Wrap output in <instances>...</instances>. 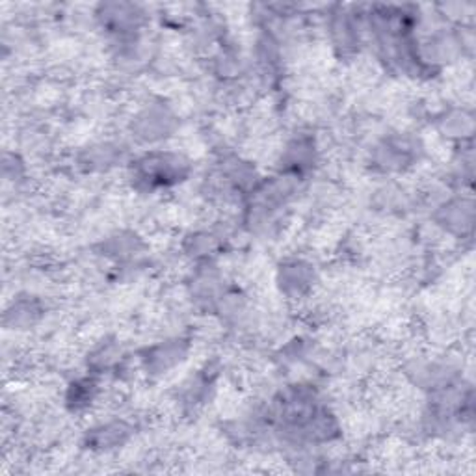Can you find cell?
Listing matches in <instances>:
<instances>
[{
	"instance_id": "obj_3",
	"label": "cell",
	"mask_w": 476,
	"mask_h": 476,
	"mask_svg": "<svg viewBox=\"0 0 476 476\" xmlns=\"http://www.w3.org/2000/svg\"><path fill=\"white\" fill-rule=\"evenodd\" d=\"M173 125H175L173 114L164 107L153 104V107L138 114L132 130H135V137H138L144 142H156L170 137Z\"/></svg>"
},
{
	"instance_id": "obj_7",
	"label": "cell",
	"mask_w": 476,
	"mask_h": 476,
	"mask_svg": "<svg viewBox=\"0 0 476 476\" xmlns=\"http://www.w3.org/2000/svg\"><path fill=\"white\" fill-rule=\"evenodd\" d=\"M216 248H218L216 236L210 233H196L189 238V244H187V251L196 259L210 257L216 251Z\"/></svg>"
},
{
	"instance_id": "obj_1",
	"label": "cell",
	"mask_w": 476,
	"mask_h": 476,
	"mask_svg": "<svg viewBox=\"0 0 476 476\" xmlns=\"http://www.w3.org/2000/svg\"><path fill=\"white\" fill-rule=\"evenodd\" d=\"M189 161L170 151H153L137 163L135 179L145 189L172 187L189 175Z\"/></svg>"
},
{
	"instance_id": "obj_5",
	"label": "cell",
	"mask_w": 476,
	"mask_h": 476,
	"mask_svg": "<svg viewBox=\"0 0 476 476\" xmlns=\"http://www.w3.org/2000/svg\"><path fill=\"white\" fill-rule=\"evenodd\" d=\"M187 352L189 347L184 345V340H166L163 345H156L147 350L144 365L151 375H166L170 368H173L177 363L187 357Z\"/></svg>"
},
{
	"instance_id": "obj_10",
	"label": "cell",
	"mask_w": 476,
	"mask_h": 476,
	"mask_svg": "<svg viewBox=\"0 0 476 476\" xmlns=\"http://www.w3.org/2000/svg\"><path fill=\"white\" fill-rule=\"evenodd\" d=\"M40 309L36 302H19L17 305L13 304V326L22 324V326H31L38 319Z\"/></svg>"
},
{
	"instance_id": "obj_6",
	"label": "cell",
	"mask_w": 476,
	"mask_h": 476,
	"mask_svg": "<svg viewBox=\"0 0 476 476\" xmlns=\"http://www.w3.org/2000/svg\"><path fill=\"white\" fill-rule=\"evenodd\" d=\"M437 222L448 233L462 234L463 231H469L472 225V205H471V201L460 199V201H451V203L443 205L439 208Z\"/></svg>"
},
{
	"instance_id": "obj_8",
	"label": "cell",
	"mask_w": 476,
	"mask_h": 476,
	"mask_svg": "<svg viewBox=\"0 0 476 476\" xmlns=\"http://www.w3.org/2000/svg\"><path fill=\"white\" fill-rule=\"evenodd\" d=\"M128 428L123 425V422H110L107 427H101L99 430H95L93 439L95 445L101 448H110L118 443H121L127 437Z\"/></svg>"
},
{
	"instance_id": "obj_2",
	"label": "cell",
	"mask_w": 476,
	"mask_h": 476,
	"mask_svg": "<svg viewBox=\"0 0 476 476\" xmlns=\"http://www.w3.org/2000/svg\"><path fill=\"white\" fill-rule=\"evenodd\" d=\"M95 15L102 24V29H107L118 38H128L138 32L145 13L137 4L110 3V4H101Z\"/></svg>"
},
{
	"instance_id": "obj_4",
	"label": "cell",
	"mask_w": 476,
	"mask_h": 476,
	"mask_svg": "<svg viewBox=\"0 0 476 476\" xmlns=\"http://www.w3.org/2000/svg\"><path fill=\"white\" fill-rule=\"evenodd\" d=\"M314 283V270L305 260L285 262L278 274V285L286 298H302Z\"/></svg>"
},
{
	"instance_id": "obj_9",
	"label": "cell",
	"mask_w": 476,
	"mask_h": 476,
	"mask_svg": "<svg viewBox=\"0 0 476 476\" xmlns=\"http://www.w3.org/2000/svg\"><path fill=\"white\" fill-rule=\"evenodd\" d=\"M95 392H97V389H95V383L92 380H81V382L73 383L67 401L71 406H75V410L84 408V406L93 402Z\"/></svg>"
}]
</instances>
